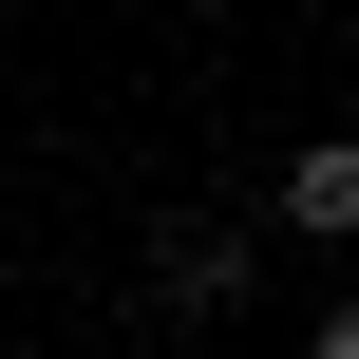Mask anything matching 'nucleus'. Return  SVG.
<instances>
[{
	"mask_svg": "<svg viewBox=\"0 0 359 359\" xmlns=\"http://www.w3.org/2000/svg\"><path fill=\"white\" fill-rule=\"evenodd\" d=\"M284 227H359V133H322V151L284 170Z\"/></svg>",
	"mask_w": 359,
	"mask_h": 359,
	"instance_id": "nucleus-1",
	"label": "nucleus"
},
{
	"mask_svg": "<svg viewBox=\"0 0 359 359\" xmlns=\"http://www.w3.org/2000/svg\"><path fill=\"white\" fill-rule=\"evenodd\" d=\"M322 359H359V303H341V322H322Z\"/></svg>",
	"mask_w": 359,
	"mask_h": 359,
	"instance_id": "nucleus-2",
	"label": "nucleus"
}]
</instances>
